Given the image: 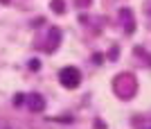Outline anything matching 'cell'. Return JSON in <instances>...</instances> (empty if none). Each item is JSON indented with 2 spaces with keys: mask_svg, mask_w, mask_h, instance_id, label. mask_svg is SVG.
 Listing matches in <instances>:
<instances>
[{
  "mask_svg": "<svg viewBox=\"0 0 151 129\" xmlns=\"http://www.w3.org/2000/svg\"><path fill=\"white\" fill-rule=\"evenodd\" d=\"M59 79H61V84L65 88H77L79 82H81V72L77 70V68H72V66H68V68H63L59 72Z\"/></svg>",
  "mask_w": 151,
  "mask_h": 129,
  "instance_id": "cell-1",
  "label": "cell"
},
{
  "mask_svg": "<svg viewBox=\"0 0 151 129\" xmlns=\"http://www.w3.org/2000/svg\"><path fill=\"white\" fill-rule=\"evenodd\" d=\"M43 107H45V102L41 95H29V109L32 111H43Z\"/></svg>",
  "mask_w": 151,
  "mask_h": 129,
  "instance_id": "cell-2",
  "label": "cell"
},
{
  "mask_svg": "<svg viewBox=\"0 0 151 129\" xmlns=\"http://www.w3.org/2000/svg\"><path fill=\"white\" fill-rule=\"evenodd\" d=\"M23 102H25V95H23V93H18V95L14 97V104H16V107H20Z\"/></svg>",
  "mask_w": 151,
  "mask_h": 129,
  "instance_id": "cell-3",
  "label": "cell"
},
{
  "mask_svg": "<svg viewBox=\"0 0 151 129\" xmlns=\"http://www.w3.org/2000/svg\"><path fill=\"white\" fill-rule=\"evenodd\" d=\"M52 9H57V12L61 14L63 12V2H61V0H54V2H52Z\"/></svg>",
  "mask_w": 151,
  "mask_h": 129,
  "instance_id": "cell-4",
  "label": "cell"
},
{
  "mask_svg": "<svg viewBox=\"0 0 151 129\" xmlns=\"http://www.w3.org/2000/svg\"><path fill=\"white\" fill-rule=\"evenodd\" d=\"M29 68H32V70H38V68H41V61H38V59H32V61H29Z\"/></svg>",
  "mask_w": 151,
  "mask_h": 129,
  "instance_id": "cell-5",
  "label": "cell"
}]
</instances>
